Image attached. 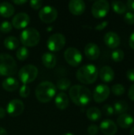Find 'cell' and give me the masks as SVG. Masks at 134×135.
<instances>
[{
  "instance_id": "cell-1",
  "label": "cell",
  "mask_w": 134,
  "mask_h": 135,
  "mask_svg": "<svg viewBox=\"0 0 134 135\" xmlns=\"http://www.w3.org/2000/svg\"><path fill=\"white\" fill-rule=\"evenodd\" d=\"M69 96L73 103L80 107L88 105L92 97L91 91L87 87L81 85H75L70 87Z\"/></svg>"
},
{
  "instance_id": "cell-2",
  "label": "cell",
  "mask_w": 134,
  "mask_h": 135,
  "mask_svg": "<svg viewBox=\"0 0 134 135\" xmlns=\"http://www.w3.org/2000/svg\"><path fill=\"white\" fill-rule=\"evenodd\" d=\"M99 70L93 64H86L80 67L77 73V79L82 84L90 85L93 84L98 78Z\"/></svg>"
},
{
  "instance_id": "cell-3",
  "label": "cell",
  "mask_w": 134,
  "mask_h": 135,
  "mask_svg": "<svg viewBox=\"0 0 134 135\" xmlns=\"http://www.w3.org/2000/svg\"><path fill=\"white\" fill-rule=\"evenodd\" d=\"M56 86L51 81H43L39 83L35 90L36 99L41 103L50 102L56 95Z\"/></svg>"
},
{
  "instance_id": "cell-4",
  "label": "cell",
  "mask_w": 134,
  "mask_h": 135,
  "mask_svg": "<svg viewBox=\"0 0 134 135\" xmlns=\"http://www.w3.org/2000/svg\"><path fill=\"white\" fill-rule=\"evenodd\" d=\"M17 65L13 59L9 54H0V76L11 77L16 74Z\"/></svg>"
},
{
  "instance_id": "cell-5",
  "label": "cell",
  "mask_w": 134,
  "mask_h": 135,
  "mask_svg": "<svg viewBox=\"0 0 134 135\" xmlns=\"http://www.w3.org/2000/svg\"><path fill=\"white\" fill-rule=\"evenodd\" d=\"M40 40V34L35 28H26L20 34V41L24 47H35Z\"/></svg>"
},
{
  "instance_id": "cell-6",
  "label": "cell",
  "mask_w": 134,
  "mask_h": 135,
  "mask_svg": "<svg viewBox=\"0 0 134 135\" xmlns=\"http://www.w3.org/2000/svg\"><path fill=\"white\" fill-rule=\"evenodd\" d=\"M38 69L34 65H25L21 68L18 73V78L23 85L29 84L36 80L38 76Z\"/></svg>"
},
{
  "instance_id": "cell-7",
  "label": "cell",
  "mask_w": 134,
  "mask_h": 135,
  "mask_svg": "<svg viewBox=\"0 0 134 135\" xmlns=\"http://www.w3.org/2000/svg\"><path fill=\"white\" fill-rule=\"evenodd\" d=\"M66 45V37L62 33L52 34L47 41V48L53 52L61 51Z\"/></svg>"
},
{
  "instance_id": "cell-8",
  "label": "cell",
  "mask_w": 134,
  "mask_h": 135,
  "mask_svg": "<svg viewBox=\"0 0 134 135\" xmlns=\"http://www.w3.org/2000/svg\"><path fill=\"white\" fill-rule=\"evenodd\" d=\"M64 58L66 62L73 67L78 66L83 60L81 51L75 47L67 48L64 52Z\"/></svg>"
},
{
  "instance_id": "cell-9",
  "label": "cell",
  "mask_w": 134,
  "mask_h": 135,
  "mask_svg": "<svg viewBox=\"0 0 134 135\" xmlns=\"http://www.w3.org/2000/svg\"><path fill=\"white\" fill-rule=\"evenodd\" d=\"M110 10V4L106 0H98L92 6V14L94 17L100 19L106 17Z\"/></svg>"
},
{
  "instance_id": "cell-10",
  "label": "cell",
  "mask_w": 134,
  "mask_h": 135,
  "mask_svg": "<svg viewBox=\"0 0 134 135\" xmlns=\"http://www.w3.org/2000/svg\"><path fill=\"white\" fill-rule=\"evenodd\" d=\"M39 19L47 24H50L54 22L58 17V11L57 9L51 6H43L39 12Z\"/></svg>"
},
{
  "instance_id": "cell-11",
  "label": "cell",
  "mask_w": 134,
  "mask_h": 135,
  "mask_svg": "<svg viewBox=\"0 0 134 135\" xmlns=\"http://www.w3.org/2000/svg\"><path fill=\"white\" fill-rule=\"evenodd\" d=\"M24 110V103L18 99H13L10 100L6 105V112L11 117H17L19 116L23 113Z\"/></svg>"
},
{
  "instance_id": "cell-12",
  "label": "cell",
  "mask_w": 134,
  "mask_h": 135,
  "mask_svg": "<svg viewBox=\"0 0 134 135\" xmlns=\"http://www.w3.org/2000/svg\"><path fill=\"white\" fill-rule=\"evenodd\" d=\"M110 93H111L110 88L105 84H100L95 88L93 91L92 97L96 103H102L109 97Z\"/></svg>"
},
{
  "instance_id": "cell-13",
  "label": "cell",
  "mask_w": 134,
  "mask_h": 135,
  "mask_svg": "<svg viewBox=\"0 0 134 135\" xmlns=\"http://www.w3.org/2000/svg\"><path fill=\"white\" fill-rule=\"evenodd\" d=\"M30 23V17L26 13H18L15 14L12 19V26L17 29L26 28Z\"/></svg>"
},
{
  "instance_id": "cell-14",
  "label": "cell",
  "mask_w": 134,
  "mask_h": 135,
  "mask_svg": "<svg viewBox=\"0 0 134 135\" xmlns=\"http://www.w3.org/2000/svg\"><path fill=\"white\" fill-rule=\"evenodd\" d=\"M100 130L105 135H115L118 131L116 123L111 119H105L100 123Z\"/></svg>"
},
{
  "instance_id": "cell-15",
  "label": "cell",
  "mask_w": 134,
  "mask_h": 135,
  "mask_svg": "<svg viewBox=\"0 0 134 135\" xmlns=\"http://www.w3.org/2000/svg\"><path fill=\"white\" fill-rule=\"evenodd\" d=\"M70 12L76 16L81 15L86 8L85 2L83 0H71L68 5Z\"/></svg>"
},
{
  "instance_id": "cell-16",
  "label": "cell",
  "mask_w": 134,
  "mask_h": 135,
  "mask_svg": "<svg viewBox=\"0 0 134 135\" xmlns=\"http://www.w3.org/2000/svg\"><path fill=\"white\" fill-rule=\"evenodd\" d=\"M105 44L112 49L117 48L121 43V40L119 36L115 32H108L105 34L103 38Z\"/></svg>"
},
{
  "instance_id": "cell-17",
  "label": "cell",
  "mask_w": 134,
  "mask_h": 135,
  "mask_svg": "<svg viewBox=\"0 0 134 135\" xmlns=\"http://www.w3.org/2000/svg\"><path fill=\"white\" fill-rule=\"evenodd\" d=\"M85 54L90 60H96L100 55V50L95 43H88L85 47Z\"/></svg>"
},
{
  "instance_id": "cell-18",
  "label": "cell",
  "mask_w": 134,
  "mask_h": 135,
  "mask_svg": "<svg viewBox=\"0 0 134 135\" xmlns=\"http://www.w3.org/2000/svg\"><path fill=\"white\" fill-rule=\"evenodd\" d=\"M99 77L105 83L111 82L115 78V72L111 66H104L99 70Z\"/></svg>"
},
{
  "instance_id": "cell-19",
  "label": "cell",
  "mask_w": 134,
  "mask_h": 135,
  "mask_svg": "<svg viewBox=\"0 0 134 135\" xmlns=\"http://www.w3.org/2000/svg\"><path fill=\"white\" fill-rule=\"evenodd\" d=\"M134 123L133 117L127 113L120 115L117 119V123L118 125L123 129H128L130 127L133 126Z\"/></svg>"
},
{
  "instance_id": "cell-20",
  "label": "cell",
  "mask_w": 134,
  "mask_h": 135,
  "mask_svg": "<svg viewBox=\"0 0 134 135\" xmlns=\"http://www.w3.org/2000/svg\"><path fill=\"white\" fill-rule=\"evenodd\" d=\"M55 106L60 110H65L68 108L70 104L69 97L63 92L59 93L56 95L54 100Z\"/></svg>"
},
{
  "instance_id": "cell-21",
  "label": "cell",
  "mask_w": 134,
  "mask_h": 135,
  "mask_svg": "<svg viewBox=\"0 0 134 135\" xmlns=\"http://www.w3.org/2000/svg\"><path fill=\"white\" fill-rule=\"evenodd\" d=\"M42 62L48 69L54 68L57 64V58L51 52H46L42 55Z\"/></svg>"
},
{
  "instance_id": "cell-22",
  "label": "cell",
  "mask_w": 134,
  "mask_h": 135,
  "mask_svg": "<svg viewBox=\"0 0 134 135\" xmlns=\"http://www.w3.org/2000/svg\"><path fill=\"white\" fill-rule=\"evenodd\" d=\"M2 88L7 92H14L19 88V82L16 78L9 77L2 81Z\"/></svg>"
},
{
  "instance_id": "cell-23",
  "label": "cell",
  "mask_w": 134,
  "mask_h": 135,
  "mask_svg": "<svg viewBox=\"0 0 134 135\" xmlns=\"http://www.w3.org/2000/svg\"><path fill=\"white\" fill-rule=\"evenodd\" d=\"M15 9L13 6L8 2H2L0 3V15L3 17H10L13 15Z\"/></svg>"
},
{
  "instance_id": "cell-24",
  "label": "cell",
  "mask_w": 134,
  "mask_h": 135,
  "mask_svg": "<svg viewBox=\"0 0 134 135\" xmlns=\"http://www.w3.org/2000/svg\"><path fill=\"white\" fill-rule=\"evenodd\" d=\"M86 115H87V118L89 120H91L92 122H97L101 119L102 113H101V111L98 108L92 107V108H89L87 110Z\"/></svg>"
},
{
  "instance_id": "cell-25",
  "label": "cell",
  "mask_w": 134,
  "mask_h": 135,
  "mask_svg": "<svg viewBox=\"0 0 134 135\" xmlns=\"http://www.w3.org/2000/svg\"><path fill=\"white\" fill-rule=\"evenodd\" d=\"M20 44V41L18 40V39L13 36H10L6 37L4 40V46L6 49L13 51L17 49L19 47Z\"/></svg>"
},
{
  "instance_id": "cell-26",
  "label": "cell",
  "mask_w": 134,
  "mask_h": 135,
  "mask_svg": "<svg viewBox=\"0 0 134 135\" xmlns=\"http://www.w3.org/2000/svg\"><path fill=\"white\" fill-rule=\"evenodd\" d=\"M114 111L118 115H122L126 113L129 109V105L125 100H118L115 103L114 105Z\"/></svg>"
},
{
  "instance_id": "cell-27",
  "label": "cell",
  "mask_w": 134,
  "mask_h": 135,
  "mask_svg": "<svg viewBox=\"0 0 134 135\" xmlns=\"http://www.w3.org/2000/svg\"><path fill=\"white\" fill-rule=\"evenodd\" d=\"M111 6L113 10L118 14H122L127 10L126 4L122 1H113L111 2Z\"/></svg>"
},
{
  "instance_id": "cell-28",
  "label": "cell",
  "mask_w": 134,
  "mask_h": 135,
  "mask_svg": "<svg viewBox=\"0 0 134 135\" xmlns=\"http://www.w3.org/2000/svg\"><path fill=\"white\" fill-rule=\"evenodd\" d=\"M28 55H29V51H28V48L24 46L20 47L16 52V56H17V59L20 61H24L25 59H28Z\"/></svg>"
},
{
  "instance_id": "cell-29",
  "label": "cell",
  "mask_w": 134,
  "mask_h": 135,
  "mask_svg": "<svg viewBox=\"0 0 134 135\" xmlns=\"http://www.w3.org/2000/svg\"><path fill=\"white\" fill-rule=\"evenodd\" d=\"M70 85H71L70 80H69L67 78H62L57 81V85H55V86H56V89H58L61 91H66L70 88Z\"/></svg>"
},
{
  "instance_id": "cell-30",
  "label": "cell",
  "mask_w": 134,
  "mask_h": 135,
  "mask_svg": "<svg viewBox=\"0 0 134 135\" xmlns=\"http://www.w3.org/2000/svg\"><path fill=\"white\" fill-rule=\"evenodd\" d=\"M125 58V53L122 49H115L111 53V59L116 62H122Z\"/></svg>"
},
{
  "instance_id": "cell-31",
  "label": "cell",
  "mask_w": 134,
  "mask_h": 135,
  "mask_svg": "<svg viewBox=\"0 0 134 135\" xmlns=\"http://www.w3.org/2000/svg\"><path fill=\"white\" fill-rule=\"evenodd\" d=\"M111 92L114 95L120 97L125 93V87L122 84H115L111 87Z\"/></svg>"
},
{
  "instance_id": "cell-32",
  "label": "cell",
  "mask_w": 134,
  "mask_h": 135,
  "mask_svg": "<svg viewBox=\"0 0 134 135\" xmlns=\"http://www.w3.org/2000/svg\"><path fill=\"white\" fill-rule=\"evenodd\" d=\"M13 28L12 24L7 21H5L0 24V32L2 33H8L10 32Z\"/></svg>"
},
{
  "instance_id": "cell-33",
  "label": "cell",
  "mask_w": 134,
  "mask_h": 135,
  "mask_svg": "<svg viewBox=\"0 0 134 135\" xmlns=\"http://www.w3.org/2000/svg\"><path fill=\"white\" fill-rule=\"evenodd\" d=\"M19 94L22 98H27L30 94V88L27 85H22L20 87Z\"/></svg>"
},
{
  "instance_id": "cell-34",
  "label": "cell",
  "mask_w": 134,
  "mask_h": 135,
  "mask_svg": "<svg viewBox=\"0 0 134 135\" xmlns=\"http://www.w3.org/2000/svg\"><path fill=\"white\" fill-rule=\"evenodd\" d=\"M124 21L130 25H132L134 24V13L132 11L126 12L124 15Z\"/></svg>"
},
{
  "instance_id": "cell-35",
  "label": "cell",
  "mask_w": 134,
  "mask_h": 135,
  "mask_svg": "<svg viewBox=\"0 0 134 135\" xmlns=\"http://www.w3.org/2000/svg\"><path fill=\"white\" fill-rule=\"evenodd\" d=\"M103 112L107 116H111V115H114V113H115L114 108L112 106L109 105V104H105L103 107Z\"/></svg>"
},
{
  "instance_id": "cell-36",
  "label": "cell",
  "mask_w": 134,
  "mask_h": 135,
  "mask_svg": "<svg viewBox=\"0 0 134 135\" xmlns=\"http://www.w3.org/2000/svg\"><path fill=\"white\" fill-rule=\"evenodd\" d=\"M30 6L34 9H39L43 6V1L41 0H31L29 2Z\"/></svg>"
},
{
  "instance_id": "cell-37",
  "label": "cell",
  "mask_w": 134,
  "mask_h": 135,
  "mask_svg": "<svg viewBox=\"0 0 134 135\" xmlns=\"http://www.w3.org/2000/svg\"><path fill=\"white\" fill-rule=\"evenodd\" d=\"M98 132H99V127L95 124H92L88 127V133L89 135H96Z\"/></svg>"
},
{
  "instance_id": "cell-38",
  "label": "cell",
  "mask_w": 134,
  "mask_h": 135,
  "mask_svg": "<svg viewBox=\"0 0 134 135\" xmlns=\"http://www.w3.org/2000/svg\"><path fill=\"white\" fill-rule=\"evenodd\" d=\"M126 78L129 81L134 82V68L128 70V71L126 72Z\"/></svg>"
},
{
  "instance_id": "cell-39",
  "label": "cell",
  "mask_w": 134,
  "mask_h": 135,
  "mask_svg": "<svg viewBox=\"0 0 134 135\" xmlns=\"http://www.w3.org/2000/svg\"><path fill=\"white\" fill-rule=\"evenodd\" d=\"M107 25H108V21H103V22H101L100 24L97 25L95 27V28H96V30H98V31H101V30H103Z\"/></svg>"
},
{
  "instance_id": "cell-40",
  "label": "cell",
  "mask_w": 134,
  "mask_h": 135,
  "mask_svg": "<svg viewBox=\"0 0 134 135\" xmlns=\"http://www.w3.org/2000/svg\"><path fill=\"white\" fill-rule=\"evenodd\" d=\"M128 97H129V98H130L132 101H134V84L130 86V89H129Z\"/></svg>"
},
{
  "instance_id": "cell-41",
  "label": "cell",
  "mask_w": 134,
  "mask_h": 135,
  "mask_svg": "<svg viewBox=\"0 0 134 135\" xmlns=\"http://www.w3.org/2000/svg\"><path fill=\"white\" fill-rule=\"evenodd\" d=\"M126 6L130 11L133 12L134 11V0H129L126 2Z\"/></svg>"
},
{
  "instance_id": "cell-42",
  "label": "cell",
  "mask_w": 134,
  "mask_h": 135,
  "mask_svg": "<svg viewBox=\"0 0 134 135\" xmlns=\"http://www.w3.org/2000/svg\"><path fill=\"white\" fill-rule=\"evenodd\" d=\"M129 44H130V47L133 50H134V32H132V34H131L130 36Z\"/></svg>"
},
{
  "instance_id": "cell-43",
  "label": "cell",
  "mask_w": 134,
  "mask_h": 135,
  "mask_svg": "<svg viewBox=\"0 0 134 135\" xmlns=\"http://www.w3.org/2000/svg\"><path fill=\"white\" fill-rule=\"evenodd\" d=\"M6 109H4L3 108L0 107V119H2L6 116Z\"/></svg>"
},
{
  "instance_id": "cell-44",
  "label": "cell",
  "mask_w": 134,
  "mask_h": 135,
  "mask_svg": "<svg viewBox=\"0 0 134 135\" xmlns=\"http://www.w3.org/2000/svg\"><path fill=\"white\" fill-rule=\"evenodd\" d=\"M13 2L16 5H23L24 3H27V0H14Z\"/></svg>"
},
{
  "instance_id": "cell-45",
  "label": "cell",
  "mask_w": 134,
  "mask_h": 135,
  "mask_svg": "<svg viewBox=\"0 0 134 135\" xmlns=\"http://www.w3.org/2000/svg\"><path fill=\"white\" fill-rule=\"evenodd\" d=\"M0 135H7V131L1 127H0Z\"/></svg>"
},
{
  "instance_id": "cell-46",
  "label": "cell",
  "mask_w": 134,
  "mask_h": 135,
  "mask_svg": "<svg viewBox=\"0 0 134 135\" xmlns=\"http://www.w3.org/2000/svg\"><path fill=\"white\" fill-rule=\"evenodd\" d=\"M130 135H134V126L133 127H132V128H131V130H130Z\"/></svg>"
},
{
  "instance_id": "cell-47",
  "label": "cell",
  "mask_w": 134,
  "mask_h": 135,
  "mask_svg": "<svg viewBox=\"0 0 134 135\" xmlns=\"http://www.w3.org/2000/svg\"><path fill=\"white\" fill-rule=\"evenodd\" d=\"M62 135H75V134H73V133H70V132H67V133L63 134Z\"/></svg>"
}]
</instances>
